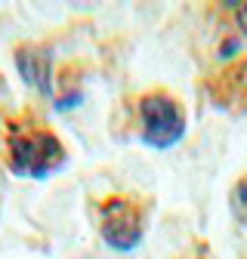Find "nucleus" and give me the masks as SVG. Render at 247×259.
<instances>
[{"instance_id":"1","label":"nucleus","mask_w":247,"mask_h":259,"mask_svg":"<svg viewBox=\"0 0 247 259\" xmlns=\"http://www.w3.org/2000/svg\"><path fill=\"white\" fill-rule=\"evenodd\" d=\"M65 145L50 130H13L10 133V170L22 179H50L65 167Z\"/></svg>"},{"instance_id":"2","label":"nucleus","mask_w":247,"mask_h":259,"mask_svg":"<svg viewBox=\"0 0 247 259\" xmlns=\"http://www.w3.org/2000/svg\"><path fill=\"white\" fill-rule=\"evenodd\" d=\"M142 117V142L148 148H173L185 133V114L179 102H173L167 93H148L139 102Z\"/></svg>"},{"instance_id":"3","label":"nucleus","mask_w":247,"mask_h":259,"mask_svg":"<svg viewBox=\"0 0 247 259\" xmlns=\"http://www.w3.org/2000/svg\"><path fill=\"white\" fill-rule=\"evenodd\" d=\"M102 241L117 250V253H130L142 241V213L133 201L127 198H108L102 204Z\"/></svg>"},{"instance_id":"4","label":"nucleus","mask_w":247,"mask_h":259,"mask_svg":"<svg viewBox=\"0 0 247 259\" xmlns=\"http://www.w3.org/2000/svg\"><path fill=\"white\" fill-rule=\"evenodd\" d=\"M16 68L22 74V80L28 87H34L37 93H50L53 87V53L50 47H40V44H25L16 50Z\"/></svg>"},{"instance_id":"5","label":"nucleus","mask_w":247,"mask_h":259,"mask_svg":"<svg viewBox=\"0 0 247 259\" xmlns=\"http://www.w3.org/2000/svg\"><path fill=\"white\" fill-rule=\"evenodd\" d=\"M80 90H74V93H68V96H62V99H56V111H71L74 105H80Z\"/></svg>"},{"instance_id":"6","label":"nucleus","mask_w":247,"mask_h":259,"mask_svg":"<svg viewBox=\"0 0 247 259\" xmlns=\"http://www.w3.org/2000/svg\"><path fill=\"white\" fill-rule=\"evenodd\" d=\"M238 25H241V31L247 34V4H241V7H238Z\"/></svg>"},{"instance_id":"7","label":"nucleus","mask_w":247,"mask_h":259,"mask_svg":"<svg viewBox=\"0 0 247 259\" xmlns=\"http://www.w3.org/2000/svg\"><path fill=\"white\" fill-rule=\"evenodd\" d=\"M238 201H241V207L247 210V179H244V182L238 185Z\"/></svg>"}]
</instances>
